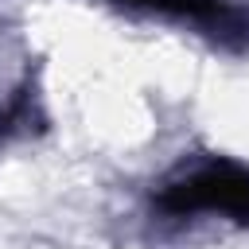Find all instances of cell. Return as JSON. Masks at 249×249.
<instances>
[{"instance_id": "6da1fadb", "label": "cell", "mask_w": 249, "mask_h": 249, "mask_svg": "<svg viewBox=\"0 0 249 249\" xmlns=\"http://www.w3.org/2000/svg\"><path fill=\"white\" fill-rule=\"evenodd\" d=\"M160 206L171 214H226L249 222V167L230 160L195 167L160 195Z\"/></svg>"}]
</instances>
